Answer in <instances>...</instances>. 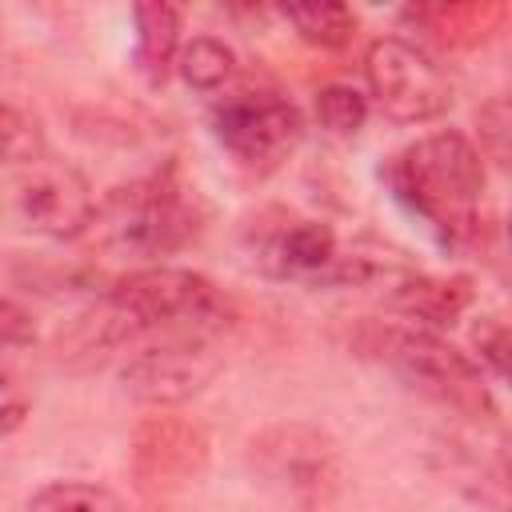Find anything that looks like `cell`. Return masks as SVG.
I'll use <instances>...</instances> for the list:
<instances>
[{
    "instance_id": "cell-1",
    "label": "cell",
    "mask_w": 512,
    "mask_h": 512,
    "mask_svg": "<svg viewBox=\"0 0 512 512\" xmlns=\"http://www.w3.org/2000/svg\"><path fill=\"white\" fill-rule=\"evenodd\" d=\"M388 192L396 204L420 220L444 248H464L480 240V200H484V156L476 144L456 132H432L388 156L384 164Z\"/></svg>"
},
{
    "instance_id": "cell-2",
    "label": "cell",
    "mask_w": 512,
    "mask_h": 512,
    "mask_svg": "<svg viewBox=\"0 0 512 512\" xmlns=\"http://www.w3.org/2000/svg\"><path fill=\"white\" fill-rule=\"evenodd\" d=\"M252 264L272 280L296 284H328V288H368L376 280L388 284L392 268L368 252H344L336 232L324 220L296 216L284 208L260 212L244 232Z\"/></svg>"
},
{
    "instance_id": "cell-3",
    "label": "cell",
    "mask_w": 512,
    "mask_h": 512,
    "mask_svg": "<svg viewBox=\"0 0 512 512\" xmlns=\"http://www.w3.org/2000/svg\"><path fill=\"white\" fill-rule=\"evenodd\" d=\"M104 304L124 336L160 328H176V336H208L228 316V304L208 276L172 264H144L124 272L108 288Z\"/></svg>"
},
{
    "instance_id": "cell-4",
    "label": "cell",
    "mask_w": 512,
    "mask_h": 512,
    "mask_svg": "<svg viewBox=\"0 0 512 512\" xmlns=\"http://www.w3.org/2000/svg\"><path fill=\"white\" fill-rule=\"evenodd\" d=\"M96 224H104L108 244L120 252L164 260L200 232V208L196 192H188V184L164 168L112 188L104 204H96Z\"/></svg>"
},
{
    "instance_id": "cell-5",
    "label": "cell",
    "mask_w": 512,
    "mask_h": 512,
    "mask_svg": "<svg viewBox=\"0 0 512 512\" xmlns=\"http://www.w3.org/2000/svg\"><path fill=\"white\" fill-rule=\"evenodd\" d=\"M388 368H396L420 392L468 412V416H496V400L484 384V368L448 344L436 328L424 324H384L368 344Z\"/></svg>"
},
{
    "instance_id": "cell-6",
    "label": "cell",
    "mask_w": 512,
    "mask_h": 512,
    "mask_svg": "<svg viewBox=\"0 0 512 512\" xmlns=\"http://www.w3.org/2000/svg\"><path fill=\"white\" fill-rule=\"evenodd\" d=\"M216 144L248 172H276L304 140V112L272 88H240L208 108Z\"/></svg>"
},
{
    "instance_id": "cell-7",
    "label": "cell",
    "mask_w": 512,
    "mask_h": 512,
    "mask_svg": "<svg viewBox=\"0 0 512 512\" xmlns=\"http://www.w3.org/2000/svg\"><path fill=\"white\" fill-rule=\"evenodd\" d=\"M368 104H376L396 124H428L452 108L448 72L404 36H376L364 52Z\"/></svg>"
},
{
    "instance_id": "cell-8",
    "label": "cell",
    "mask_w": 512,
    "mask_h": 512,
    "mask_svg": "<svg viewBox=\"0 0 512 512\" xmlns=\"http://www.w3.org/2000/svg\"><path fill=\"white\" fill-rule=\"evenodd\" d=\"M252 464L292 500H328L340 484V452L312 424H276L252 440Z\"/></svg>"
},
{
    "instance_id": "cell-9",
    "label": "cell",
    "mask_w": 512,
    "mask_h": 512,
    "mask_svg": "<svg viewBox=\"0 0 512 512\" xmlns=\"http://www.w3.org/2000/svg\"><path fill=\"white\" fill-rule=\"evenodd\" d=\"M216 372H220V356L212 352L208 336H168L128 356V364L120 368V380H124V392L136 396L140 404L168 408L200 396Z\"/></svg>"
},
{
    "instance_id": "cell-10",
    "label": "cell",
    "mask_w": 512,
    "mask_h": 512,
    "mask_svg": "<svg viewBox=\"0 0 512 512\" xmlns=\"http://www.w3.org/2000/svg\"><path fill=\"white\" fill-rule=\"evenodd\" d=\"M16 208L32 232L52 236V240H76L96 224V196L84 172H76L72 164L44 160V156L24 164Z\"/></svg>"
},
{
    "instance_id": "cell-11",
    "label": "cell",
    "mask_w": 512,
    "mask_h": 512,
    "mask_svg": "<svg viewBox=\"0 0 512 512\" xmlns=\"http://www.w3.org/2000/svg\"><path fill=\"white\" fill-rule=\"evenodd\" d=\"M204 436L184 424V420H172V416H160V420H148L136 436V476L152 488L160 484H176V480H188L200 472L204 464Z\"/></svg>"
},
{
    "instance_id": "cell-12",
    "label": "cell",
    "mask_w": 512,
    "mask_h": 512,
    "mask_svg": "<svg viewBox=\"0 0 512 512\" xmlns=\"http://www.w3.org/2000/svg\"><path fill=\"white\" fill-rule=\"evenodd\" d=\"M132 64L144 76L148 88H164V80L176 72L180 52V8L164 0H148L132 8Z\"/></svg>"
},
{
    "instance_id": "cell-13",
    "label": "cell",
    "mask_w": 512,
    "mask_h": 512,
    "mask_svg": "<svg viewBox=\"0 0 512 512\" xmlns=\"http://www.w3.org/2000/svg\"><path fill=\"white\" fill-rule=\"evenodd\" d=\"M388 288H392V304L404 308L424 328L452 324L472 300L468 280H436V276H420V272H392Z\"/></svg>"
},
{
    "instance_id": "cell-14",
    "label": "cell",
    "mask_w": 512,
    "mask_h": 512,
    "mask_svg": "<svg viewBox=\"0 0 512 512\" xmlns=\"http://www.w3.org/2000/svg\"><path fill=\"white\" fill-rule=\"evenodd\" d=\"M232 68H236L232 44L220 40V36H208V32L192 36V40L180 44V52H176V76H180L188 88H196V92H216V88H224V80L232 76Z\"/></svg>"
},
{
    "instance_id": "cell-15",
    "label": "cell",
    "mask_w": 512,
    "mask_h": 512,
    "mask_svg": "<svg viewBox=\"0 0 512 512\" xmlns=\"http://www.w3.org/2000/svg\"><path fill=\"white\" fill-rule=\"evenodd\" d=\"M280 16L296 28V36L312 48H344L356 32V12L348 4L336 0H320V4H288L280 8Z\"/></svg>"
},
{
    "instance_id": "cell-16",
    "label": "cell",
    "mask_w": 512,
    "mask_h": 512,
    "mask_svg": "<svg viewBox=\"0 0 512 512\" xmlns=\"http://www.w3.org/2000/svg\"><path fill=\"white\" fill-rule=\"evenodd\" d=\"M24 512H124V504L92 480H48L28 496Z\"/></svg>"
},
{
    "instance_id": "cell-17",
    "label": "cell",
    "mask_w": 512,
    "mask_h": 512,
    "mask_svg": "<svg viewBox=\"0 0 512 512\" xmlns=\"http://www.w3.org/2000/svg\"><path fill=\"white\" fill-rule=\"evenodd\" d=\"M368 112H372V104H368V96H364L356 84H324V88L316 92V100H312L316 124H320L324 132L340 136V140L356 136V132L368 124Z\"/></svg>"
},
{
    "instance_id": "cell-18",
    "label": "cell",
    "mask_w": 512,
    "mask_h": 512,
    "mask_svg": "<svg viewBox=\"0 0 512 512\" xmlns=\"http://www.w3.org/2000/svg\"><path fill=\"white\" fill-rule=\"evenodd\" d=\"M40 148H44V140H40L36 120L0 96V160L4 164H32V160H40Z\"/></svg>"
},
{
    "instance_id": "cell-19",
    "label": "cell",
    "mask_w": 512,
    "mask_h": 512,
    "mask_svg": "<svg viewBox=\"0 0 512 512\" xmlns=\"http://www.w3.org/2000/svg\"><path fill=\"white\" fill-rule=\"evenodd\" d=\"M476 124H480V148H476V152H480L484 160H496V164L504 168V164H508V124H512L508 100H504V96L488 100V104L480 108Z\"/></svg>"
},
{
    "instance_id": "cell-20",
    "label": "cell",
    "mask_w": 512,
    "mask_h": 512,
    "mask_svg": "<svg viewBox=\"0 0 512 512\" xmlns=\"http://www.w3.org/2000/svg\"><path fill=\"white\" fill-rule=\"evenodd\" d=\"M472 348H476V364L488 368L496 380H504L508 372V328L500 316H480V324L472 328Z\"/></svg>"
},
{
    "instance_id": "cell-21",
    "label": "cell",
    "mask_w": 512,
    "mask_h": 512,
    "mask_svg": "<svg viewBox=\"0 0 512 512\" xmlns=\"http://www.w3.org/2000/svg\"><path fill=\"white\" fill-rule=\"evenodd\" d=\"M36 344V320L24 304L0 296V356H12L20 348H32Z\"/></svg>"
},
{
    "instance_id": "cell-22",
    "label": "cell",
    "mask_w": 512,
    "mask_h": 512,
    "mask_svg": "<svg viewBox=\"0 0 512 512\" xmlns=\"http://www.w3.org/2000/svg\"><path fill=\"white\" fill-rule=\"evenodd\" d=\"M24 416H28V396H24V388H20L16 380L0 376V436L16 432V428L24 424Z\"/></svg>"
}]
</instances>
